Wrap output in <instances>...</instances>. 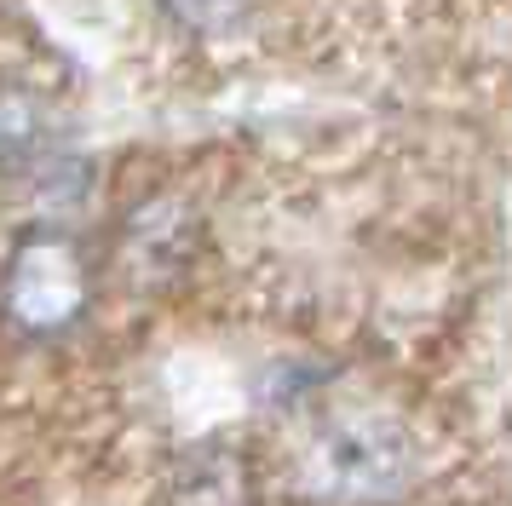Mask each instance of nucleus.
I'll list each match as a JSON object with an SVG mask.
<instances>
[{
  "label": "nucleus",
  "instance_id": "nucleus-3",
  "mask_svg": "<svg viewBox=\"0 0 512 506\" xmlns=\"http://www.w3.org/2000/svg\"><path fill=\"white\" fill-rule=\"evenodd\" d=\"M179 506H248V472L231 449H202L179 472Z\"/></svg>",
  "mask_w": 512,
  "mask_h": 506
},
{
  "label": "nucleus",
  "instance_id": "nucleus-1",
  "mask_svg": "<svg viewBox=\"0 0 512 506\" xmlns=\"http://www.w3.org/2000/svg\"><path fill=\"white\" fill-rule=\"evenodd\" d=\"M415 478V449L380 414H351L317 432L305 455V495L340 506H374L403 495Z\"/></svg>",
  "mask_w": 512,
  "mask_h": 506
},
{
  "label": "nucleus",
  "instance_id": "nucleus-2",
  "mask_svg": "<svg viewBox=\"0 0 512 506\" xmlns=\"http://www.w3.org/2000/svg\"><path fill=\"white\" fill-rule=\"evenodd\" d=\"M93 271L70 230L35 225L18 236L12 265H6V317L29 340H58L87 317Z\"/></svg>",
  "mask_w": 512,
  "mask_h": 506
},
{
  "label": "nucleus",
  "instance_id": "nucleus-4",
  "mask_svg": "<svg viewBox=\"0 0 512 506\" xmlns=\"http://www.w3.org/2000/svg\"><path fill=\"white\" fill-rule=\"evenodd\" d=\"M179 18H190V23H202V29H213V23H225L236 12V0H167Z\"/></svg>",
  "mask_w": 512,
  "mask_h": 506
}]
</instances>
